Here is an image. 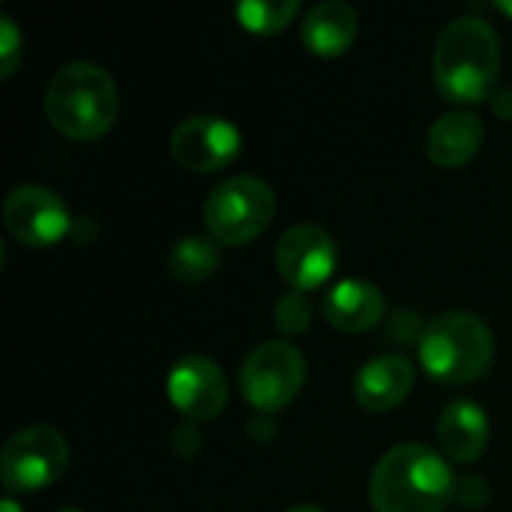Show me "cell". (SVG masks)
<instances>
[{"mask_svg":"<svg viewBox=\"0 0 512 512\" xmlns=\"http://www.w3.org/2000/svg\"><path fill=\"white\" fill-rule=\"evenodd\" d=\"M57 512H84V510H75V507H63V510H57Z\"/></svg>","mask_w":512,"mask_h":512,"instance_id":"obj_28","label":"cell"},{"mask_svg":"<svg viewBox=\"0 0 512 512\" xmlns=\"http://www.w3.org/2000/svg\"><path fill=\"white\" fill-rule=\"evenodd\" d=\"M219 243L213 237H201V234H189L180 237L171 249H168V273L171 279H177L180 285H198L204 279H210L219 270Z\"/></svg>","mask_w":512,"mask_h":512,"instance_id":"obj_17","label":"cell"},{"mask_svg":"<svg viewBox=\"0 0 512 512\" xmlns=\"http://www.w3.org/2000/svg\"><path fill=\"white\" fill-rule=\"evenodd\" d=\"M414 390V363L402 354L372 357L354 378V399L366 411H393Z\"/></svg>","mask_w":512,"mask_h":512,"instance_id":"obj_13","label":"cell"},{"mask_svg":"<svg viewBox=\"0 0 512 512\" xmlns=\"http://www.w3.org/2000/svg\"><path fill=\"white\" fill-rule=\"evenodd\" d=\"M243 150L240 129L216 114H195L186 117L171 132V156L180 168L192 174H213L228 168Z\"/></svg>","mask_w":512,"mask_h":512,"instance_id":"obj_10","label":"cell"},{"mask_svg":"<svg viewBox=\"0 0 512 512\" xmlns=\"http://www.w3.org/2000/svg\"><path fill=\"white\" fill-rule=\"evenodd\" d=\"M120 114V90L114 78L87 60L60 66L45 87L48 123L72 141L102 138Z\"/></svg>","mask_w":512,"mask_h":512,"instance_id":"obj_3","label":"cell"},{"mask_svg":"<svg viewBox=\"0 0 512 512\" xmlns=\"http://www.w3.org/2000/svg\"><path fill=\"white\" fill-rule=\"evenodd\" d=\"M321 312L342 333H369L384 321L387 300L381 288L366 279H342L324 294Z\"/></svg>","mask_w":512,"mask_h":512,"instance_id":"obj_12","label":"cell"},{"mask_svg":"<svg viewBox=\"0 0 512 512\" xmlns=\"http://www.w3.org/2000/svg\"><path fill=\"white\" fill-rule=\"evenodd\" d=\"M297 12H300V0H243L234 9L240 27L255 36L282 33L288 24H294Z\"/></svg>","mask_w":512,"mask_h":512,"instance_id":"obj_18","label":"cell"},{"mask_svg":"<svg viewBox=\"0 0 512 512\" xmlns=\"http://www.w3.org/2000/svg\"><path fill=\"white\" fill-rule=\"evenodd\" d=\"M171 450H174L180 459H195L198 450H201V435H198V429H195V426H180V429H174V435H171Z\"/></svg>","mask_w":512,"mask_h":512,"instance_id":"obj_23","label":"cell"},{"mask_svg":"<svg viewBox=\"0 0 512 512\" xmlns=\"http://www.w3.org/2000/svg\"><path fill=\"white\" fill-rule=\"evenodd\" d=\"M3 225L24 246L45 249L69 234L72 213L57 192L36 183H21L3 201Z\"/></svg>","mask_w":512,"mask_h":512,"instance_id":"obj_9","label":"cell"},{"mask_svg":"<svg viewBox=\"0 0 512 512\" xmlns=\"http://www.w3.org/2000/svg\"><path fill=\"white\" fill-rule=\"evenodd\" d=\"M306 384V357L297 345L285 339L261 342L249 351L240 366V390L243 399L258 414L285 411Z\"/></svg>","mask_w":512,"mask_h":512,"instance_id":"obj_6","label":"cell"},{"mask_svg":"<svg viewBox=\"0 0 512 512\" xmlns=\"http://www.w3.org/2000/svg\"><path fill=\"white\" fill-rule=\"evenodd\" d=\"M486 126L474 111H447L426 132V156L438 168H462L483 147Z\"/></svg>","mask_w":512,"mask_h":512,"instance_id":"obj_14","label":"cell"},{"mask_svg":"<svg viewBox=\"0 0 512 512\" xmlns=\"http://www.w3.org/2000/svg\"><path fill=\"white\" fill-rule=\"evenodd\" d=\"M501 69V39L495 27L480 15L453 18L435 45L432 78L444 99L459 105H477L495 93Z\"/></svg>","mask_w":512,"mask_h":512,"instance_id":"obj_2","label":"cell"},{"mask_svg":"<svg viewBox=\"0 0 512 512\" xmlns=\"http://www.w3.org/2000/svg\"><path fill=\"white\" fill-rule=\"evenodd\" d=\"M357 12L342 0H324L312 6L300 24L303 42L318 57H342L357 39Z\"/></svg>","mask_w":512,"mask_h":512,"instance_id":"obj_16","label":"cell"},{"mask_svg":"<svg viewBox=\"0 0 512 512\" xmlns=\"http://www.w3.org/2000/svg\"><path fill=\"white\" fill-rule=\"evenodd\" d=\"M453 468L426 444L390 447L372 477L369 501L375 512H447L456 501Z\"/></svg>","mask_w":512,"mask_h":512,"instance_id":"obj_1","label":"cell"},{"mask_svg":"<svg viewBox=\"0 0 512 512\" xmlns=\"http://www.w3.org/2000/svg\"><path fill=\"white\" fill-rule=\"evenodd\" d=\"M0 512H24V510H21V504H18L15 498H3V501H0Z\"/></svg>","mask_w":512,"mask_h":512,"instance_id":"obj_25","label":"cell"},{"mask_svg":"<svg viewBox=\"0 0 512 512\" xmlns=\"http://www.w3.org/2000/svg\"><path fill=\"white\" fill-rule=\"evenodd\" d=\"M273 324L282 336H300L312 324V303L300 291H288L279 297L273 309Z\"/></svg>","mask_w":512,"mask_h":512,"instance_id":"obj_19","label":"cell"},{"mask_svg":"<svg viewBox=\"0 0 512 512\" xmlns=\"http://www.w3.org/2000/svg\"><path fill=\"white\" fill-rule=\"evenodd\" d=\"M165 393L171 405L189 420V423H207L216 420L228 405V381L216 360L204 354L180 357L165 381Z\"/></svg>","mask_w":512,"mask_h":512,"instance_id":"obj_11","label":"cell"},{"mask_svg":"<svg viewBox=\"0 0 512 512\" xmlns=\"http://www.w3.org/2000/svg\"><path fill=\"white\" fill-rule=\"evenodd\" d=\"M492 111L501 120H512V87H501L492 93Z\"/></svg>","mask_w":512,"mask_h":512,"instance_id":"obj_24","label":"cell"},{"mask_svg":"<svg viewBox=\"0 0 512 512\" xmlns=\"http://www.w3.org/2000/svg\"><path fill=\"white\" fill-rule=\"evenodd\" d=\"M276 216V195L270 183L252 174H234L216 183L204 201L207 237L219 246H243L267 231Z\"/></svg>","mask_w":512,"mask_h":512,"instance_id":"obj_5","label":"cell"},{"mask_svg":"<svg viewBox=\"0 0 512 512\" xmlns=\"http://www.w3.org/2000/svg\"><path fill=\"white\" fill-rule=\"evenodd\" d=\"M336 264H339L336 240L321 225L312 222L291 225L276 243V270L291 291L309 294L321 288L336 273Z\"/></svg>","mask_w":512,"mask_h":512,"instance_id":"obj_8","label":"cell"},{"mask_svg":"<svg viewBox=\"0 0 512 512\" xmlns=\"http://www.w3.org/2000/svg\"><path fill=\"white\" fill-rule=\"evenodd\" d=\"M417 348L426 375L447 387L477 381L495 360V339L489 324L465 309L441 312L432 318Z\"/></svg>","mask_w":512,"mask_h":512,"instance_id":"obj_4","label":"cell"},{"mask_svg":"<svg viewBox=\"0 0 512 512\" xmlns=\"http://www.w3.org/2000/svg\"><path fill=\"white\" fill-rule=\"evenodd\" d=\"M498 9H501L504 15H510L512 18V3H504V0H501V3H498Z\"/></svg>","mask_w":512,"mask_h":512,"instance_id":"obj_27","label":"cell"},{"mask_svg":"<svg viewBox=\"0 0 512 512\" xmlns=\"http://www.w3.org/2000/svg\"><path fill=\"white\" fill-rule=\"evenodd\" d=\"M21 54H24L21 30H18V24L3 12V15H0V78H3V81L12 78V72L18 69Z\"/></svg>","mask_w":512,"mask_h":512,"instance_id":"obj_20","label":"cell"},{"mask_svg":"<svg viewBox=\"0 0 512 512\" xmlns=\"http://www.w3.org/2000/svg\"><path fill=\"white\" fill-rule=\"evenodd\" d=\"M438 441L441 450L456 465L477 462L489 447V417L471 399L450 402L438 417Z\"/></svg>","mask_w":512,"mask_h":512,"instance_id":"obj_15","label":"cell"},{"mask_svg":"<svg viewBox=\"0 0 512 512\" xmlns=\"http://www.w3.org/2000/svg\"><path fill=\"white\" fill-rule=\"evenodd\" d=\"M423 333H426V324H423L420 315L411 312V309H399V312H393L390 321H387V339H390V342H399V345L417 342V345H420Z\"/></svg>","mask_w":512,"mask_h":512,"instance_id":"obj_21","label":"cell"},{"mask_svg":"<svg viewBox=\"0 0 512 512\" xmlns=\"http://www.w3.org/2000/svg\"><path fill=\"white\" fill-rule=\"evenodd\" d=\"M288 512H324L321 507H315V504H300V507H291Z\"/></svg>","mask_w":512,"mask_h":512,"instance_id":"obj_26","label":"cell"},{"mask_svg":"<svg viewBox=\"0 0 512 512\" xmlns=\"http://www.w3.org/2000/svg\"><path fill=\"white\" fill-rule=\"evenodd\" d=\"M69 468V444L54 426H27L0 450V483L9 495L54 486Z\"/></svg>","mask_w":512,"mask_h":512,"instance_id":"obj_7","label":"cell"},{"mask_svg":"<svg viewBox=\"0 0 512 512\" xmlns=\"http://www.w3.org/2000/svg\"><path fill=\"white\" fill-rule=\"evenodd\" d=\"M489 498H492V489H489V483H486L483 477L468 474V477H459V480H456V501H453V504H459L462 510L486 507Z\"/></svg>","mask_w":512,"mask_h":512,"instance_id":"obj_22","label":"cell"}]
</instances>
